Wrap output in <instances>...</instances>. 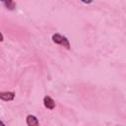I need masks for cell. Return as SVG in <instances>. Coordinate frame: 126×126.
I'll use <instances>...</instances> for the list:
<instances>
[{"label": "cell", "mask_w": 126, "mask_h": 126, "mask_svg": "<svg viewBox=\"0 0 126 126\" xmlns=\"http://www.w3.org/2000/svg\"><path fill=\"white\" fill-rule=\"evenodd\" d=\"M43 105L47 108V109H54L55 108V101L52 99V97H50L49 95H45L43 97Z\"/></svg>", "instance_id": "obj_3"}, {"label": "cell", "mask_w": 126, "mask_h": 126, "mask_svg": "<svg viewBox=\"0 0 126 126\" xmlns=\"http://www.w3.org/2000/svg\"><path fill=\"white\" fill-rule=\"evenodd\" d=\"M52 41L54 42V43H56V44H58V45H61V46H63V47H65L66 49H70L71 48V46H70V42H69V39L66 37V36H64V35H62V34H60V33H53L52 34Z\"/></svg>", "instance_id": "obj_1"}, {"label": "cell", "mask_w": 126, "mask_h": 126, "mask_svg": "<svg viewBox=\"0 0 126 126\" xmlns=\"http://www.w3.org/2000/svg\"><path fill=\"white\" fill-rule=\"evenodd\" d=\"M15 97L14 92H1L0 93V99L4 101H12Z\"/></svg>", "instance_id": "obj_2"}, {"label": "cell", "mask_w": 126, "mask_h": 126, "mask_svg": "<svg viewBox=\"0 0 126 126\" xmlns=\"http://www.w3.org/2000/svg\"><path fill=\"white\" fill-rule=\"evenodd\" d=\"M3 5L8 9V10H14L16 8V3L12 0H8V1H2Z\"/></svg>", "instance_id": "obj_5"}, {"label": "cell", "mask_w": 126, "mask_h": 126, "mask_svg": "<svg viewBox=\"0 0 126 126\" xmlns=\"http://www.w3.org/2000/svg\"><path fill=\"white\" fill-rule=\"evenodd\" d=\"M26 121H27L28 126H39L38 119L36 118V116H34L32 114L28 115L27 118H26Z\"/></svg>", "instance_id": "obj_4"}, {"label": "cell", "mask_w": 126, "mask_h": 126, "mask_svg": "<svg viewBox=\"0 0 126 126\" xmlns=\"http://www.w3.org/2000/svg\"><path fill=\"white\" fill-rule=\"evenodd\" d=\"M0 124H1V126H6V125L4 124V122H3V121H1V123H0Z\"/></svg>", "instance_id": "obj_6"}]
</instances>
